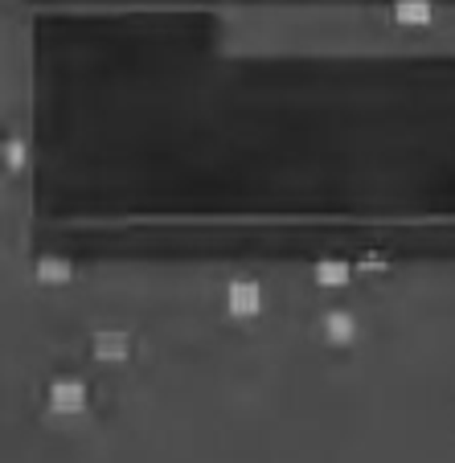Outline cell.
<instances>
[{
  "mask_svg": "<svg viewBox=\"0 0 455 463\" xmlns=\"http://www.w3.org/2000/svg\"><path fill=\"white\" fill-rule=\"evenodd\" d=\"M222 307H226L230 316H238V320L259 316L263 312V283L259 279H230L226 288H222Z\"/></svg>",
  "mask_w": 455,
  "mask_h": 463,
  "instance_id": "1",
  "label": "cell"
},
{
  "mask_svg": "<svg viewBox=\"0 0 455 463\" xmlns=\"http://www.w3.org/2000/svg\"><path fill=\"white\" fill-rule=\"evenodd\" d=\"M45 402H50L53 414H82L90 402L87 382L82 377H53L50 390H45Z\"/></svg>",
  "mask_w": 455,
  "mask_h": 463,
  "instance_id": "2",
  "label": "cell"
},
{
  "mask_svg": "<svg viewBox=\"0 0 455 463\" xmlns=\"http://www.w3.org/2000/svg\"><path fill=\"white\" fill-rule=\"evenodd\" d=\"M316 333L328 345H353L361 336V320L349 307H328V312L320 316V324H316Z\"/></svg>",
  "mask_w": 455,
  "mask_h": 463,
  "instance_id": "3",
  "label": "cell"
},
{
  "mask_svg": "<svg viewBox=\"0 0 455 463\" xmlns=\"http://www.w3.org/2000/svg\"><path fill=\"white\" fill-rule=\"evenodd\" d=\"M90 357L103 361V365H119V361L132 357V336L119 333V328H103V333L90 336Z\"/></svg>",
  "mask_w": 455,
  "mask_h": 463,
  "instance_id": "4",
  "label": "cell"
},
{
  "mask_svg": "<svg viewBox=\"0 0 455 463\" xmlns=\"http://www.w3.org/2000/svg\"><path fill=\"white\" fill-rule=\"evenodd\" d=\"M33 275H37V283H50V288H58V283H71L74 279V262L66 259V254H37Z\"/></svg>",
  "mask_w": 455,
  "mask_h": 463,
  "instance_id": "5",
  "label": "cell"
},
{
  "mask_svg": "<svg viewBox=\"0 0 455 463\" xmlns=\"http://www.w3.org/2000/svg\"><path fill=\"white\" fill-rule=\"evenodd\" d=\"M353 271H357V267H353L349 259H320L312 267V279L320 283V288H349Z\"/></svg>",
  "mask_w": 455,
  "mask_h": 463,
  "instance_id": "6",
  "label": "cell"
},
{
  "mask_svg": "<svg viewBox=\"0 0 455 463\" xmlns=\"http://www.w3.org/2000/svg\"><path fill=\"white\" fill-rule=\"evenodd\" d=\"M390 17L398 25H431L435 21V0H394L390 5Z\"/></svg>",
  "mask_w": 455,
  "mask_h": 463,
  "instance_id": "7",
  "label": "cell"
}]
</instances>
